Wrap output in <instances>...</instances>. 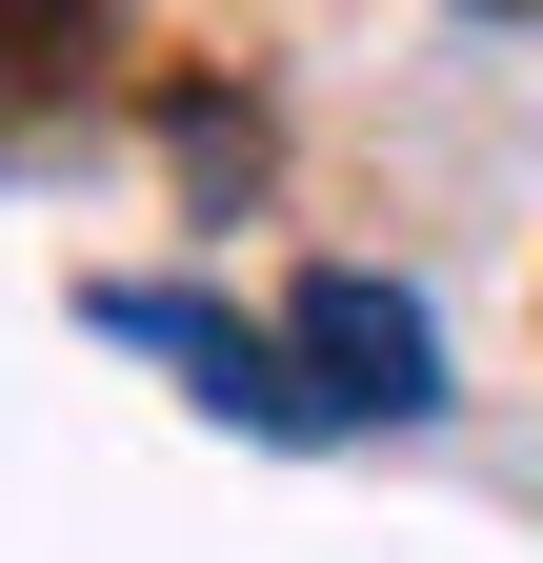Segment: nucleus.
<instances>
[{"label": "nucleus", "instance_id": "f257e3e1", "mask_svg": "<svg viewBox=\"0 0 543 563\" xmlns=\"http://www.w3.org/2000/svg\"><path fill=\"white\" fill-rule=\"evenodd\" d=\"M282 342L322 363V402H343V422H423V402H443V322L402 302V282H302Z\"/></svg>", "mask_w": 543, "mask_h": 563}, {"label": "nucleus", "instance_id": "f03ea898", "mask_svg": "<svg viewBox=\"0 0 543 563\" xmlns=\"http://www.w3.org/2000/svg\"><path fill=\"white\" fill-rule=\"evenodd\" d=\"M41 21H60V0H0V41H41Z\"/></svg>", "mask_w": 543, "mask_h": 563}]
</instances>
